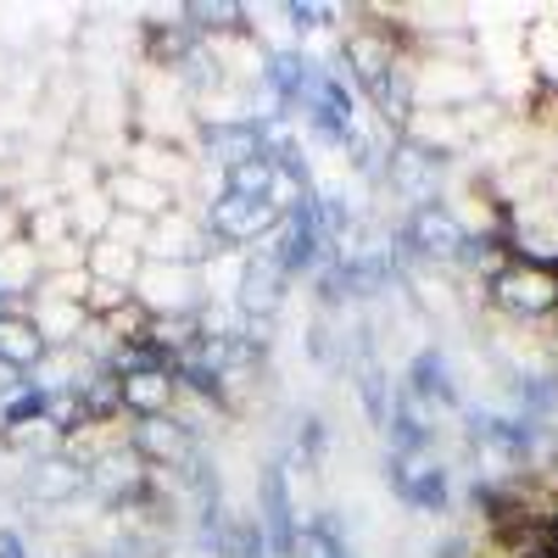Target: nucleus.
<instances>
[{
    "label": "nucleus",
    "mask_w": 558,
    "mask_h": 558,
    "mask_svg": "<svg viewBox=\"0 0 558 558\" xmlns=\"http://www.w3.org/2000/svg\"><path fill=\"white\" fill-rule=\"evenodd\" d=\"M486 313L508 324H553L558 318V268L508 257V268L486 286Z\"/></svg>",
    "instance_id": "f257e3e1"
},
{
    "label": "nucleus",
    "mask_w": 558,
    "mask_h": 558,
    "mask_svg": "<svg viewBox=\"0 0 558 558\" xmlns=\"http://www.w3.org/2000/svg\"><path fill=\"white\" fill-rule=\"evenodd\" d=\"M447 184H452V162L408 146V140H391L386 168H380V191H386L391 202H402V213H418V207L441 202Z\"/></svg>",
    "instance_id": "f03ea898"
},
{
    "label": "nucleus",
    "mask_w": 558,
    "mask_h": 558,
    "mask_svg": "<svg viewBox=\"0 0 558 558\" xmlns=\"http://www.w3.org/2000/svg\"><path fill=\"white\" fill-rule=\"evenodd\" d=\"M397 246H402V263L458 268L463 246H470V229L452 218L447 202H430V207H418V213H402V223H397Z\"/></svg>",
    "instance_id": "7ed1b4c3"
},
{
    "label": "nucleus",
    "mask_w": 558,
    "mask_h": 558,
    "mask_svg": "<svg viewBox=\"0 0 558 558\" xmlns=\"http://www.w3.org/2000/svg\"><path fill=\"white\" fill-rule=\"evenodd\" d=\"M134 302L146 307L151 318H191L207 307V286H202V268H184V263H146L134 279Z\"/></svg>",
    "instance_id": "20e7f679"
},
{
    "label": "nucleus",
    "mask_w": 558,
    "mask_h": 558,
    "mask_svg": "<svg viewBox=\"0 0 558 558\" xmlns=\"http://www.w3.org/2000/svg\"><path fill=\"white\" fill-rule=\"evenodd\" d=\"M218 252V241L207 235V218L202 207H173L146 229V263H184V268H202Z\"/></svg>",
    "instance_id": "39448f33"
},
{
    "label": "nucleus",
    "mask_w": 558,
    "mask_h": 558,
    "mask_svg": "<svg viewBox=\"0 0 558 558\" xmlns=\"http://www.w3.org/2000/svg\"><path fill=\"white\" fill-rule=\"evenodd\" d=\"M202 218H207V235L223 252H252L263 235H274V223H279V213L268 202H246V196H229V191H218L202 207Z\"/></svg>",
    "instance_id": "423d86ee"
},
{
    "label": "nucleus",
    "mask_w": 558,
    "mask_h": 558,
    "mask_svg": "<svg viewBox=\"0 0 558 558\" xmlns=\"http://www.w3.org/2000/svg\"><path fill=\"white\" fill-rule=\"evenodd\" d=\"M291 286H296V279L279 268V257L246 252L241 291H235V313H241V318H279V313H286V302H291Z\"/></svg>",
    "instance_id": "0eeeda50"
},
{
    "label": "nucleus",
    "mask_w": 558,
    "mask_h": 558,
    "mask_svg": "<svg viewBox=\"0 0 558 558\" xmlns=\"http://www.w3.org/2000/svg\"><path fill=\"white\" fill-rule=\"evenodd\" d=\"M118 391H123V418H168L179 408V375L162 363L118 375Z\"/></svg>",
    "instance_id": "6e6552de"
},
{
    "label": "nucleus",
    "mask_w": 558,
    "mask_h": 558,
    "mask_svg": "<svg viewBox=\"0 0 558 558\" xmlns=\"http://www.w3.org/2000/svg\"><path fill=\"white\" fill-rule=\"evenodd\" d=\"M107 196H112V207L118 213H129V218H140V223H157L162 213H173L179 202H173V191H162L157 179H146V173H134V168H107Z\"/></svg>",
    "instance_id": "1a4fd4ad"
},
{
    "label": "nucleus",
    "mask_w": 558,
    "mask_h": 558,
    "mask_svg": "<svg viewBox=\"0 0 558 558\" xmlns=\"http://www.w3.org/2000/svg\"><path fill=\"white\" fill-rule=\"evenodd\" d=\"M39 279H45V257H39V246L28 235L0 246V296H7L12 307H28L34 302Z\"/></svg>",
    "instance_id": "9d476101"
},
{
    "label": "nucleus",
    "mask_w": 558,
    "mask_h": 558,
    "mask_svg": "<svg viewBox=\"0 0 558 558\" xmlns=\"http://www.w3.org/2000/svg\"><path fill=\"white\" fill-rule=\"evenodd\" d=\"M45 352H51V347H45V336L34 330L28 307L0 313V368H12V375H34Z\"/></svg>",
    "instance_id": "9b49d317"
},
{
    "label": "nucleus",
    "mask_w": 558,
    "mask_h": 558,
    "mask_svg": "<svg viewBox=\"0 0 558 558\" xmlns=\"http://www.w3.org/2000/svg\"><path fill=\"white\" fill-rule=\"evenodd\" d=\"M28 318H34V330L45 336V347H78V341H84V330H89L84 302H51V296H34V302H28Z\"/></svg>",
    "instance_id": "f8f14e48"
},
{
    "label": "nucleus",
    "mask_w": 558,
    "mask_h": 558,
    "mask_svg": "<svg viewBox=\"0 0 558 558\" xmlns=\"http://www.w3.org/2000/svg\"><path fill=\"white\" fill-rule=\"evenodd\" d=\"M89 279H101V286H123V291H134V279H140V268H146V252L140 246H129V241H112V235H101L96 246H89Z\"/></svg>",
    "instance_id": "ddd939ff"
},
{
    "label": "nucleus",
    "mask_w": 558,
    "mask_h": 558,
    "mask_svg": "<svg viewBox=\"0 0 558 558\" xmlns=\"http://www.w3.org/2000/svg\"><path fill=\"white\" fill-rule=\"evenodd\" d=\"M112 218H118V207L107 196V184H89V191H73L68 196V223H73V235L84 246H96L107 229H112Z\"/></svg>",
    "instance_id": "4468645a"
},
{
    "label": "nucleus",
    "mask_w": 558,
    "mask_h": 558,
    "mask_svg": "<svg viewBox=\"0 0 558 558\" xmlns=\"http://www.w3.org/2000/svg\"><path fill=\"white\" fill-rule=\"evenodd\" d=\"M268 184H274V157H252V162L223 173V191L246 196V202H268Z\"/></svg>",
    "instance_id": "2eb2a0df"
},
{
    "label": "nucleus",
    "mask_w": 558,
    "mask_h": 558,
    "mask_svg": "<svg viewBox=\"0 0 558 558\" xmlns=\"http://www.w3.org/2000/svg\"><path fill=\"white\" fill-rule=\"evenodd\" d=\"M45 425H51L62 441L78 430V425H89V413H84V397L78 391H45Z\"/></svg>",
    "instance_id": "dca6fc26"
},
{
    "label": "nucleus",
    "mask_w": 558,
    "mask_h": 558,
    "mask_svg": "<svg viewBox=\"0 0 558 558\" xmlns=\"http://www.w3.org/2000/svg\"><path fill=\"white\" fill-rule=\"evenodd\" d=\"M0 558H34V542L17 525H0Z\"/></svg>",
    "instance_id": "f3484780"
},
{
    "label": "nucleus",
    "mask_w": 558,
    "mask_h": 558,
    "mask_svg": "<svg viewBox=\"0 0 558 558\" xmlns=\"http://www.w3.org/2000/svg\"><path fill=\"white\" fill-rule=\"evenodd\" d=\"M0 313H12V302H7V296H0Z\"/></svg>",
    "instance_id": "a211bd4d"
}]
</instances>
